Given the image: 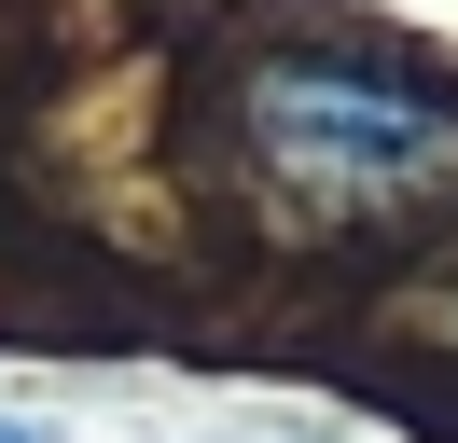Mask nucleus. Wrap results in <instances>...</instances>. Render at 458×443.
Here are the masks:
<instances>
[{
  "label": "nucleus",
  "instance_id": "nucleus-2",
  "mask_svg": "<svg viewBox=\"0 0 458 443\" xmlns=\"http://www.w3.org/2000/svg\"><path fill=\"white\" fill-rule=\"evenodd\" d=\"M0 443H42V430H14V415H0Z\"/></svg>",
  "mask_w": 458,
  "mask_h": 443
},
{
  "label": "nucleus",
  "instance_id": "nucleus-1",
  "mask_svg": "<svg viewBox=\"0 0 458 443\" xmlns=\"http://www.w3.org/2000/svg\"><path fill=\"white\" fill-rule=\"evenodd\" d=\"M236 153L292 208V236H375V222L458 208V83L361 42H292L236 83Z\"/></svg>",
  "mask_w": 458,
  "mask_h": 443
}]
</instances>
